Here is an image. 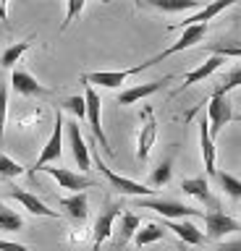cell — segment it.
Instances as JSON below:
<instances>
[{
    "mask_svg": "<svg viewBox=\"0 0 241 251\" xmlns=\"http://www.w3.org/2000/svg\"><path fill=\"white\" fill-rule=\"evenodd\" d=\"M233 5V0H217V3H207V5H202L197 13H191V16H186L184 21H178L173 24V26H168L170 31L173 29H189V26H202V24H207V21H213L217 13H223L225 8H231Z\"/></svg>",
    "mask_w": 241,
    "mask_h": 251,
    "instance_id": "13",
    "label": "cell"
},
{
    "mask_svg": "<svg viewBox=\"0 0 241 251\" xmlns=\"http://www.w3.org/2000/svg\"><path fill=\"white\" fill-rule=\"evenodd\" d=\"M155 136H158V121H155V115H152V110L147 107L144 110V126H142V131H139V141H136V157L139 160H147L152 152V147H155Z\"/></svg>",
    "mask_w": 241,
    "mask_h": 251,
    "instance_id": "17",
    "label": "cell"
},
{
    "mask_svg": "<svg viewBox=\"0 0 241 251\" xmlns=\"http://www.w3.org/2000/svg\"><path fill=\"white\" fill-rule=\"evenodd\" d=\"M115 217H121V207L118 204H107V207L97 215L95 227H92V251H100V246L113 235V223Z\"/></svg>",
    "mask_w": 241,
    "mask_h": 251,
    "instance_id": "8",
    "label": "cell"
},
{
    "mask_svg": "<svg viewBox=\"0 0 241 251\" xmlns=\"http://www.w3.org/2000/svg\"><path fill=\"white\" fill-rule=\"evenodd\" d=\"M205 34H207V24H202V26H189V29H184V34L178 37V42H173L170 47H165V50L158 52L155 58H150L147 63H150V66H158L160 60H165V58H170V55H176V52H181V50H189V47H194L197 42H202V39H205Z\"/></svg>",
    "mask_w": 241,
    "mask_h": 251,
    "instance_id": "7",
    "label": "cell"
},
{
    "mask_svg": "<svg viewBox=\"0 0 241 251\" xmlns=\"http://www.w3.org/2000/svg\"><path fill=\"white\" fill-rule=\"evenodd\" d=\"M213 251H241V238H236V241H225V243H217Z\"/></svg>",
    "mask_w": 241,
    "mask_h": 251,
    "instance_id": "35",
    "label": "cell"
},
{
    "mask_svg": "<svg viewBox=\"0 0 241 251\" xmlns=\"http://www.w3.org/2000/svg\"><path fill=\"white\" fill-rule=\"evenodd\" d=\"M29 47H32V39H24V42L11 45L8 50L0 55V66H3V68H13V66H16V63L21 60V55L29 50Z\"/></svg>",
    "mask_w": 241,
    "mask_h": 251,
    "instance_id": "27",
    "label": "cell"
},
{
    "mask_svg": "<svg viewBox=\"0 0 241 251\" xmlns=\"http://www.w3.org/2000/svg\"><path fill=\"white\" fill-rule=\"evenodd\" d=\"M0 251H29L24 243H13V241H3L0 238Z\"/></svg>",
    "mask_w": 241,
    "mask_h": 251,
    "instance_id": "36",
    "label": "cell"
},
{
    "mask_svg": "<svg viewBox=\"0 0 241 251\" xmlns=\"http://www.w3.org/2000/svg\"><path fill=\"white\" fill-rule=\"evenodd\" d=\"M239 86H241V66L231 68L228 74H223L220 81L215 84V92H213V94H225V97H228V92L239 89Z\"/></svg>",
    "mask_w": 241,
    "mask_h": 251,
    "instance_id": "26",
    "label": "cell"
},
{
    "mask_svg": "<svg viewBox=\"0 0 241 251\" xmlns=\"http://www.w3.org/2000/svg\"><path fill=\"white\" fill-rule=\"evenodd\" d=\"M11 196H13V199H16L24 209H29V215H37V217H60V212L50 209L42 199H37L32 191H27V188L11 186Z\"/></svg>",
    "mask_w": 241,
    "mask_h": 251,
    "instance_id": "14",
    "label": "cell"
},
{
    "mask_svg": "<svg viewBox=\"0 0 241 251\" xmlns=\"http://www.w3.org/2000/svg\"><path fill=\"white\" fill-rule=\"evenodd\" d=\"M142 209H155L162 220H189V217H205L199 209L189 207V204L173 201V199H139Z\"/></svg>",
    "mask_w": 241,
    "mask_h": 251,
    "instance_id": "4",
    "label": "cell"
},
{
    "mask_svg": "<svg viewBox=\"0 0 241 251\" xmlns=\"http://www.w3.org/2000/svg\"><path fill=\"white\" fill-rule=\"evenodd\" d=\"M142 5H150V8L162 11V13H184V11H194V13H197L202 8L199 0H144Z\"/></svg>",
    "mask_w": 241,
    "mask_h": 251,
    "instance_id": "22",
    "label": "cell"
},
{
    "mask_svg": "<svg viewBox=\"0 0 241 251\" xmlns=\"http://www.w3.org/2000/svg\"><path fill=\"white\" fill-rule=\"evenodd\" d=\"M170 81H173V76H162V78H158V81H150V84H136V86H131V89L118 94V105H136L139 100H144V97H150V94L160 92L162 86L170 84Z\"/></svg>",
    "mask_w": 241,
    "mask_h": 251,
    "instance_id": "16",
    "label": "cell"
},
{
    "mask_svg": "<svg viewBox=\"0 0 241 251\" xmlns=\"http://www.w3.org/2000/svg\"><path fill=\"white\" fill-rule=\"evenodd\" d=\"M223 63H225V58H217V55H210V58H207L205 63H202V66H197L194 71H189V74L184 76V84L176 89V94H178V92H184V89H189L191 84H197V81H205V78H210V76H213L217 68L223 66Z\"/></svg>",
    "mask_w": 241,
    "mask_h": 251,
    "instance_id": "20",
    "label": "cell"
},
{
    "mask_svg": "<svg viewBox=\"0 0 241 251\" xmlns=\"http://www.w3.org/2000/svg\"><path fill=\"white\" fill-rule=\"evenodd\" d=\"M142 227V220L134 212H121V227H118V246H126L129 241H134L136 230Z\"/></svg>",
    "mask_w": 241,
    "mask_h": 251,
    "instance_id": "23",
    "label": "cell"
},
{
    "mask_svg": "<svg viewBox=\"0 0 241 251\" xmlns=\"http://www.w3.org/2000/svg\"><path fill=\"white\" fill-rule=\"evenodd\" d=\"M5 118H8V81H0V144H3V131H5Z\"/></svg>",
    "mask_w": 241,
    "mask_h": 251,
    "instance_id": "32",
    "label": "cell"
},
{
    "mask_svg": "<svg viewBox=\"0 0 241 251\" xmlns=\"http://www.w3.org/2000/svg\"><path fill=\"white\" fill-rule=\"evenodd\" d=\"M60 107L68 110V113H74L76 118H84L87 115V102H84V97H68L60 102Z\"/></svg>",
    "mask_w": 241,
    "mask_h": 251,
    "instance_id": "33",
    "label": "cell"
},
{
    "mask_svg": "<svg viewBox=\"0 0 241 251\" xmlns=\"http://www.w3.org/2000/svg\"><path fill=\"white\" fill-rule=\"evenodd\" d=\"M19 176H24V165H19L16 160H11L8 154L0 152V178L11 180V178H19Z\"/></svg>",
    "mask_w": 241,
    "mask_h": 251,
    "instance_id": "31",
    "label": "cell"
},
{
    "mask_svg": "<svg viewBox=\"0 0 241 251\" xmlns=\"http://www.w3.org/2000/svg\"><path fill=\"white\" fill-rule=\"evenodd\" d=\"M63 128H66V121H63V113H55V123H53V133H50V139H48V144L42 147V152L40 157H37V162H34V168L29 170V176H34V173H40L45 170L50 162H55L63 157Z\"/></svg>",
    "mask_w": 241,
    "mask_h": 251,
    "instance_id": "3",
    "label": "cell"
},
{
    "mask_svg": "<svg viewBox=\"0 0 241 251\" xmlns=\"http://www.w3.org/2000/svg\"><path fill=\"white\" fill-rule=\"evenodd\" d=\"M84 102H87V118H89V128H92V139L105 149V154H113V147L107 141L105 131H103V102L95 86L84 84Z\"/></svg>",
    "mask_w": 241,
    "mask_h": 251,
    "instance_id": "2",
    "label": "cell"
},
{
    "mask_svg": "<svg viewBox=\"0 0 241 251\" xmlns=\"http://www.w3.org/2000/svg\"><path fill=\"white\" fill-rule=\"evenodd\" d=\"M215 180L220 183V188L231 196V199H241V180L236 176H231V173H225V170H217Z\"/></svg>",
    "mask_w": 241,
    "mask_h": 251,
    "instance_id": "30",
    "label": "cell"
},
{
    "mask_svg": "<svg viewBox=\"0 0 241 251\" xmlns=\"http://www.w3.org/2000/svg\"><path fill=\"white\" fill-rule=\"evenodd\" d=\"M150 68V63H139L134 68H126V71H95V74H81V84H89V86H105V89H118V86L126 81L129 76L134 74H142V71Z\"/></svg>",
    "mask_w": 241,
    "mask_h": 251,
    "instance_id": "5",
    "label": "cell"
},
{
    "mask_svg": "<svg viewBox=\"0 0 241 251\" xmlns=\"http://www.w3.org/2000/svg\"><path fill=\"white\" fill-rule=\"evenodd\" d=\"M89 154H92V162L100 168V173L107 178V183H110L113 191H118V194H126V196H139V199H147V196H152L155 194V188L150 186H144V183H136V180H129V178H123L118 176V173H113L107 165L103 162V157H100L95 152V139H92V149H89Z\"/></svg>",
    "mask_w": 241,
    "mask_h": 251,
    "instance_id": "1",
    "label": "cell"
},
{
    "mask_svg": "<svg viewBox=\"0 0 241 251\" xmlns=\"http://www.w3.org/2000/svg\"><path fill=\"white\" fill-rule=\"evenodd\" d=\"M205 50L210 55H217V58H241V42H233V39H223V42H210Z\"/></svg>",
    "mask_w": 241,
    "mask_h": 251,
    "instance_id": "25",
    "label": "cell"
},
{
    "mask_svg": "<svg viewBox=\"0 0 241 251\" xmlns=\"http://www.w3.org/2000/svg\"><path fill=\"white\" fill-rule=\"evenodd\" d=\"M66 131H68V141H71V154H74V162L76 168H79L84 176H87V170L92 168V154H89V144L84 141L81 136V128L79 123H66Z\"/></svg>",
    "mask_w": 241,
    "mask_h": 251,
    "instance_id": "10",
    "label": "cell"
},
{
    "mask_svg": "<svg viewBox=\"0 0 241 251\" xmlns=\"http://www.w3.org/2000/svg\"><path fill=\"white\" fill-rule=\"evenodd\" d=\"M178 251H197L194 246H186V243H178Z\"/></svg>",
    "mask_w": 241,
    "mask_h": 251,
    "instance_id": "37",
    "label": "cell"
},
{
    "mask_svg": "<svg viewBox=\"0 0 241 251\" xmlns=\"http://www.w3.org/2000/svg\"><path fill=\"white\" fill-rule=\"evenodd\" d=\"M60 207L66 209V215L76 220V223H81V220H87L89 215V199L87 194H71V196H60Z\"/></svg>",
    "mask_w": 241,
    "mask_h": 251,
    "instance_id": "21",
    "label": "cell"
},
{
    "mask_svg": "<svg viewBox=\"0 0 241 251\" xmlns=\"http://www.w3.org/2000/svg\"><path fill=\"white\" fill-rule=\"evenodd\" d=\"M236 113H233V105L231 100L225 97V94H213L207 102V123H210V136H217V133L223 131V126L233 121Z\"/></svg>",
    "mask_w": 241,
    "mask_h": 251,
    "instance_id": "6",
    "label": "cell"
},
{
    "mask_svg": "<svg viewBox=\"0 0 241 251\" xmlns=\"http://www.w3.org/2000/svg\"><path fill=\"white\" fill-rule=\"evenodd\" d=\"M181 191L186 196H194V199H199L202 204H207V207L213 209H220L217 207V201L213 199V194H210V183L205 176H197V178H184L181 180Z\"/></svg>",
    "mask_w": 241,
    "mask_h": 251,
    "instance_id": "19",
    "label": "cell"
},
{
    "mask_svg": "<svg viewBox=\"0 0 241 251\" xmlns=\"http://www.w3.org/2000/svg\"><path fill=\"white\" fill-rule=\"evenodd\" d=\"M81 11H84V0H68L66 3V19H63V24H60V31H66L68 24H71Z\"/></svg>",
    "mask_w": 241,
    "mask_h": 251,
    "instance_id": "34",
    "label": "cell"
},
{
    "mask_svg": "<svg viewBox=\"0 0 241 251\" xmlns=\"http://www.w3.org/2000/svg\"><path fill=\"white\" fill-rule=\"evenodd\" d=\"M199 147H202V160H205V170L210 178L217 176V168H215V139L210 136V123H207V115L199 118Z\"/></svg>",
    "mask_w": 241,
    "mask_h": 251,
    "instance_id": "18",
    "label": "cell"
},
{
    "mask_svg": "<svg viewBox=\"0 0 241 251\" xmlns=\"http://www.w3.org/2000/svg\"><path fill=\"white\" fill-rule=\"evenodd\" d=\"M45 173H50V176L58 180L60 188H68V191H74V194H84V188L95 186V180H92L89 176L68 170V168H45Z\"/></svg>",
    "mask_w": 241,
    "mask_h": 251,
    "instance_id": "12",
    "label": "cell"
},
{
    "mask_svg": "<svg viewBox=\"0 0 241 251\" xmlns=\"http://www.w3.org/2000/svg\"><path fill=\"white\" fill-rule=\"evenodd\" d=\"M162 227H168V230H173L178 238H181V243H186V246H202V243L207 241V235L199 230L194 223H189V220H165L162 223Z\"/></svg>",
    "mask_w": 241,
    "mask_h": 251,
    "instance_id": "15",
    "label": "cell"
},
{
    "mask_svg": "<svg viewBox=\"0 0 241 251\" xmlns=\"http://www.w3.org/2000/svg\"><path fill=\"white\" fill-rule=\"evenodd\" d=\"M165 238V230H162V225H158V223H147V225H142L136 230V235H134V246L136 249H144V246H150V243H158V241H162Z\"/></svg>",
    "mask_w": 241,
    "mask_h": 251,
    "instance_id": "24",
    "label": "cell"
},
{
    "mask_svg": "<svg viewBox=\"0 0 241 251\" xmlns=\"http://www.w3.org/2000/svg\"><path fill=\"white\" fill-rule=\"evenodd\" d=\"M24 227V220L21 215H16L13 209H8L3 201H0V230H8V233H16Z\"/></svg>",
    "mask_w": 241,
    "mask_h": 251,
    "instance_id": "29",
    "label": "cell"
},
{
    "mask_svg": "<svg viewBox=\"0 0 241 251\" xmlns=\"http://www.w3.org/2000/svg\"><path fill=\"white\" fill-rule=\"evenodd\" d=\"M11 89L16 92V94H24V97H48V94H53L48 86H42L24 68H13V74H11Z\"/></svg>",
    "mask_w": 241,
    "mask_h": 251,
    "instance_id": "11",
    "label": "cell"
},
{
    "mask_svg": "<svg viewBox=\"0 0 241 251\" xmlns=\"http://www.w3.org/2000/svg\"><path fill=\"white\" fill-rule=\"evenodd\" d=\"M170 178H173V162H170V157H168V160H162L158 168L150 173V186L152 188H160V186L170 183Z\"/></svg>",
    "mask_w": 241,
    "mask_h": 251,
    "instance_id": "28",
    "label": "cell"
},
{
    "mask_svg": "<svg viewBox=\"0 0 241 251\" xmlns=\"http://www.w3.org/2000/svg\"><path fill=\"white\" fill-rule=\"evenodd\" d=\"M205 225H207V233H205V235H207V238H213V241H220V238H225V235L241 230V223H239V220L228 217V215H225V212H220V209L207 212V215H205Z\"/></svg>",
    "mask_w": 241,
    "mask_h": 251,
    "instance_id": "9",
    "label": "cell"
},
{
    "mask_svg": "<svg viewBox=\"0 0 241 251\" xmlns=\"http://www.w3.org/2000/svg\"><path fill=\"white\" fill-rule=\"evenodd\" d=\"M236 121H239V123H241V115H236Z\"/></svg>",
    "mask_w": 241,
    "mask_h": 251,
    "instance_id": "38",
    "label": "cell"
}]
</instances>
